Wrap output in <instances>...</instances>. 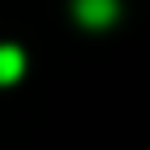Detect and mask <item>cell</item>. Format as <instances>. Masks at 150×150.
Segmentation results:
<instances>
[{
  "instance_id": "2",
  "label": "cell",
  "mask_w": 150,
  "mask_h": 150,
  "mask_svg": "<svg viewBox=\"0 0 150 150\" xmlns=\"http://www.w3.org/2000/svg\"><path fill=\"white\" fill-rule=\"evenodd\" d=\"M23 75V52L14 42H0V84H14Z\"/></svg>"
},
{
  "instance_id": "1",
  "label": "cell",
  "mask_w": 150,
  "mask_h": 150,
  "mask_svg": "<svg viewBox=\"0 0 150 150\" xmlns=\"http://www.w3.org/2000/svg\"><path fill=\"white\" fill-rule=\"evenodd\" d=\"M70 14L84 28H112L122 14V0H70Z\"/></svg>"
}]
</instances>
